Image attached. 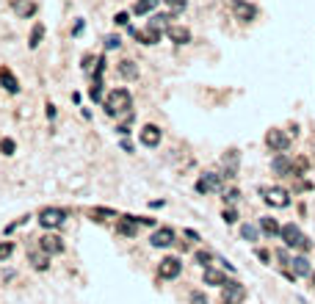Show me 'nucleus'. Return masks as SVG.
Here are the masks:
<instances>
[{"mask_svg":"<svg viewBox=\"0 0 315 304\" xmlns=\"http://www.w3.org/2000/svg\"><path fill=\"white\" fill-rule=\"evenodd\" d=\"M282 240H285L290 249H301V252H307V249L313 246V243H310V238L301 233L296 224H285V227H282Z\"/></svg>","mask_w":315,"mask_h":304,"instance_id":"obj_2","label":"nucleus"},{"mask_svg":"<svg viewBox=\"0 0 315 304\" xmlns=\"http://www.w3.org/2000/svg\"><path fill=\"white\" fill-rule=\"evenodd\" d=\"M224 221H227V224H235V221H238V213L232 210V207H227V210H224Z\"/></svg>","mask_w":315,"mask_h":304,"instance_id":"obj_31","label":"nucleus"},{"mask_svg":"<svg viewBox=\"0 0 315 304\" xmlns=\"http://www.w3.org/2000/svg\"><path fill=\"white\" fill-rule=\"evenodd\" d=\"M44 39V25H34V31H31V42L28 47H39V42Z\"/></svg>","mask_w":315,"mask_h":304,"instance_id":"obj_23","label":"nucleus"},{"mask_svg":"<svg viewBox=\"0 0 315 304\" xmlns=\"http://www.w3.org/2000/svg\"><path fill=\"white\" fill-rule=\"evenodd\" d=\"M205 282H208V285H218V288L230 285V282H227V276L221 274V271H216V269H205Z\"/></svg>","mask_w":315,"mask_h":304,"instance_id":"obj_18","label":"nucleus"},{"mask_svg":"<svg viewBox=\"0 0 315 304\" xmlns=\"http://www.w3.org/2000/svg\"><path fill=\"white\" fill-rule=\"evenodd\" d=\"M11 252H14V243H11V240H3V243H0V263L8 260V257H11Z\"/></svg>","mask_w":315,"mask_h":304,"instance_id":"obj_25","label":"nucleus"},{"mask_svg":"<svg viewBox=\"0 0 315 304\" xmlns=\"http://www.w3.org/2000/svg\"><path fill=\"white\" fill-rule=\"evenodd\" d=\"M244 296H246V288L241 282H230V285L221 288V302L224 304H241Z\"/></svg>","mask_w":315,"mask_h":304,"instance_id":"obj_6","label":"nucleus"},{"mask_svg":"<svg viewBox=\"0 0 315 304\" xmlns=\"http://www.w3.org/2000/svg\"><path fill=\"white\" fill-rule=\"evenodd\" d=\"M119 75L127 80H136L139 78V67H136V61H122L119 64Z\"/></svg>","mask_w":315,"mask_h":304,"instance_id":"obj_22","label":"nucleus"},{"mask_svg":"<svg viewBox=\"0 0 315 304\" xmlns=\"http://www.w3.org/2000/svg\"><path fill=\"white\" fill-rule=\"evenodd\" d=\"M218 185H221L218 174H213V171H205V174H202V180L196 183V191H199V194H210V191H216Z\"/></svg>","mask_w":315,"mask_h":304,"instance_id":"obj_12","label":"nucleus"},{"mask_svg":"<svg viewBox=\"0 0 315 304\" xmlns=\"http://www.w3.org/2000/svg\"><path fill=\"white\" fill-rule=\"evenodd\" d=\"M136 230H139V216H125V219L119 221L122 235H136Z\"/></svg>","mask_w":315,"mask_h":304,"instance_id":"obj_21","label":"nucleus"},{"mask_svg":"<svg viewBox=\"0 0 315 304\" xmlns=\"http://www.w3.org/2000/svg\"><path fill=\"white\" fill-rule=\"evenodd\" d=\"M260 230L266 235H282V227L277 224V219H271V216H263V219H260Z\"/></svg>","mask_w":315,"mask_h":304,"instance_id":"obj_20","label":"nucleus"},{"mask_svg":"<svg viewBox=\"0 0 315 304\" xmlns=\"http://www.w3.org/2000/svg\"><path fill=\"white\" fill-rule=\"evenodd\" d=\"M130 105H133L130 92H127V89H113V92L108 94V102H105V113H108V116H119V113H125Z\"/></svg>","mask_w":315,"mask_h":304,"instance_id":"obj_1","label":"nucleus"},{"mask_svg":"<svg viewBox=\"0 0 315 304\" xmlns=\"http://www.w3.org/2000/svg\"><path fill=\"white\" fill-rule=\"evenodd\" d=\"M42 240V249L47 252V255H58V252H64V240L58 238V235H44Z\"/></svg>","mask_w":315,"mask_h":304,"instance_id":"obj_16","label":"nucleus"},{"mask_svg":"<svg viewBox=\"0 0 315 304\" xmlns=\"http://www.w3.org/2000/svg\"><path fill=\"white\" fill-rule=\"evenodd\" d=\"M119 44H122L119 36H108V39H105V47H108V50H116Z\"/></svg>","mask_w":315,"mask_h":304,"instance_id":"obj_30","label":"nucleus"},{"mask_svg":"<svg viewBox=\"0 0 315 304\" xmlns=\"http://www.w3.org/2000/svg\"><path fill=\"white\" fill-rule=\"evenodd\" d=\"M64 219H67V210H61V207H42V210H39V224L47 227V230L61 227Z\"/></svg>","mask_w":315,"mask_h":304,"instance_id":"obj_5","label":"nucleus"},{"mask_svg":"<svg viewBox=\"0 0 315 304\" xmlns=\"http://www.w3.org/2000/svg\"><path fill=\"white\" fill-rule=\"evenodd\" d=\"M141 144L144 147H158L161 144V128L158 125H144L141 128Z\"/></svg>","mask_w":315,"mask_h":304,"instance_id":"obj_10","label":"nucleus"},{"mask_svg":"<svg viewBox=\"0 0 315 304\" xmlns=\"http://www.w3.org/2000/svg\"><path fill=\"white\" fill-rule=\"evenodd\" d=\"M149 243L158 246V249L172 246V243H175V230H172V227H161V230H155L152 238H149Z\"/></svg>","mask_w":315,"mask_h":304,"instance_id":"obj_8","label":"nucleus"},{"mask_svg":"<svg viewBox=\"0 0 315 304\" xmlns=\"http://www.w3.org/2000/svg\"><path fill=\"white\" fill-rule=\"evenodd\" d=\"M238 197H241V191H235V188H232V191H227V202H238Z\"/></svg>","mask_w":315,"mask_h":304,"instance_id":"obj_35","label":"nucleus"},{"mask_svg":"<svg viewBox=\"0 0 315 304\" xmlns=\"http://www.w3.org/2000/svg\"><path fill=\"white\" fill-rule=\"evenodd\" d=\"M0 86H3L8 94H17V92H20V80L11 75V69H8V67H0Z\"/></svg>","mask_w":315,"mask_h":304,"instance_id":"obj_13","label":"nucleus"},{"mask_svg":"<svg viewBox=\"0 0 315 304\" xmlns=\"http://www.w3.org/2000/svg\"><path fill=\"white\" fill-rule=\"evenodd\" d=\"M274 171H277V174H296V171H293V163L287 161L282 152L274 158Z\"/></svg>","mask_w":315,"mask_h":304,"instance_id":"obj_17","label":"nucleus"},{"mask_svg":"<svg viewBox=\"0 0 315 304\" xmlns=\"http://www.w3.org/2000/svg\"><path fill=\"white\" fill-rule=\"evenodd\" d=\"M196 263H202V266H210V252H196Z\"/></svg>","mask_w":315,"mask_h":304,"instance_id":"obj_34","label":"nucleus"},{"mask_svg":"<svg viewBox=\"0 0 315 304\" xmlns=\"http://www.w3.org/2000/svg\"><path fill=\"white\" fill-rule=\"evenodd\" d=\"M113 22H116V25H127V22H130V17H127V11H119V14L113 17Z\"/></svg>","mask_w":315,"mask_h":304,"instance_id":"obj_33","label":"nucleus"},{"mask_svg":"<svg viewBox=\"0 0 315 304\" xmlns=\"http://www.w3.org/2000/svg\"><path fill=\"white\" fill-rule=\"evenodd\" d=\"M91 216H94L97 221H103V216H116V213H113L111 207H94V210H91Z\"/></svg>","mask_w":315,"mask_h":304,"instance_id":"obj_28","label":"nucleus"},{"mask_svg":"<svg viewBox=\"0 0 315 304\" xmlns=\"http://www.w3.org/2000/svg\"><path fill=\"white\" fill-rule=\"evenodd\" d=\"M14 141H11V138H3V141H0V152H3V155H14Z\"/></svg>","mask_w":315,"mask_h":304,"instance_id":"obj_27","label":"nucleus"},{"mask_svg":"<svg viewBox=\"0 0 315 304\" xmlns=\"http://www.w3.org/2000/svg\"><path fill=\"white\" fill-rule=\"evenodd\" d=\"M14 11L20 17H34L36 14V3L34 0H14Z\"/></svg>","mask_w":315,"mask_h":304,"instance_id":"obj_19","label":"nucleus"},{"mask_svg":"<svg viewBox=\"0 0 315 304\" xmlns=\"http://www.w3.org/2000/svg\"><path fill=\"white\" fill-rule=\"evenodd\" d=\"M290 271H293L296 276H313V269H310V260L304 255H299V257H293L290 260Z\"/></svg>","mask_w":315,"mask_h":304,"instance_id":"obj_15","label":"nucleus"},{"mask_svg":"<svg viewBox=\"0 0 315 304\" xmlns=\"http://www.w3.org/2000/svg\"><path fill=\"white\" fill-rule=\"evenodd\" d=\"M232 11H235V17H238L241 22H252L254 17H257V6L249 3V0H235V3H232Z\"/></svg>","mask_w":315,"mask_h":304,"instance_id":"obj_7","label":"nucleus"},{"mask_svg":"<svg viewBox=\"0 0 315 304\" xmlns=\"http://www.w3.org/2000/svg\"><path fill=\"white\" fill-rule=\"evenodd\" d=\"M91 64H97V58H94V56H83V61H80L83 72H89V69H91Z\"/></svg>","mask_w":315,"mask_h":304,"instance_id":"obj_32","label":"nucleus"},{"mask_svg":"<svg viewBox=\"0 0 315 304\" xmlns=\"http://www.w3.org/2000/svg\"><path fill=\"white\" fill-rule=\"evenodd\" d=\"M313 285H315V271H313Z\"/></svg>","mask_w":315,"mask_h":304,"instance_id":"obj_36","label":"nucleus"},{"mask_svg":"<svg viewBox=\"0 0 315 304\" xmlns=\"http://www.w3.org/2000/svg\"><path fill=\"white\" fill-rule=\"evenodd\" d=\"M241 235H244L246 240H257V227H252V224H244V227H241Z\"/></svg>","mask_w":315,"mask_h":304,"instance_id":"obj_26","label":"nucleus"},{"mask_svg":"<svg viewBox=\"0 0 315 304\" xmlns=\"http://www.w3.org/2000/svg\"><path fill=\"white\" fill-rule=\"evenodd\" d=\"M127 31H130L141 44H155V42H158V36H161V34H158V28H149V25L144 31H136V28H127Z\"/></svg>","mask_w":315,"mask_h":304,"instance_id":"obj_14","label":"nucleus"},{"mask_svg":"<svg viewBox=\"0 0 315 304\" xmlns=\"http://www.w3.org/2000/svg\"><path fill=\"white\" fill-rule=\"evenodd\" d=\"M155 6H158V0H139V3H136V14H147Z\"/></svg>","mask_w":315,"mask_h":304,"instance_id":"obj_24","label":"nucleus"},{"mask_svg":"<svg viewBox=\"0 0 315 304\" xmlns=\"http://www.w3.org/2000/svg\"><path fill=\"white\" fill-rule=\"evenodd\" d=\"M163 3H166L172 11H182V8H185V0H163Z\"/></svg>","mask_w":315,"mask_h":304,"instance_id":"obj_29","label":"nucleus"},{"mask_svg":"<svg viewBox=\"0 0 315 304\" xmlns=\"http://www.w3.org/2000/svg\"><path fill=\"white\" fill-rule=\"evenodd\" d=\"M260 194H263V199H266V205H271V207H287V205H290L287 191H285V188H280V185L260 188Z\"/></svg>","mask_w":315,"mask_h":304,"instance_id":"obj_3","label":"nucleus"},{"mask_svg":"<svg viewBox=\"0 0 315 304\" xmlns=\"http://www.w3.org/2000/svg\"><path fill=\"white\" fill-rule=\"evenodd\" d=\"M266 147L280 155V152H285V149L290 147V135H287L285 130H280V128H271L266 133Z\"/></svg>","mask_w":315,"mask_h":304,"instance_id":"obj_4","label":"nucleus"},{"mask_svg":"<svg viewBox=\"0 0 315 304\" xmlns=\"http://www.w3.org/2000/svg\"><path fill=\"white\" fill-rule=\"evenodd\" d=\"M166 36L172 39L175 44H188L191 42V31L185 25H169L166 28Z\"/></svg>","mask_w":315,"mask_h":304,"instance_id":"obj_11","label":"nucleus"},{"mask_svg":"<svg viewBox=\"0 0 315 304\" xmlns=\"http://www.w3.org/2000/svg\"><path fill=\"white\" fill-rule=\"evenodd\" d=\"M182 271V263L177 260V257H166V260H161V266H158V274L163 276V279H175V276H180Z\"/></svg>","mask_w":315,"mask_h":304,"instance_id":"obj_9","label":"nucleus"}]
</instances>
